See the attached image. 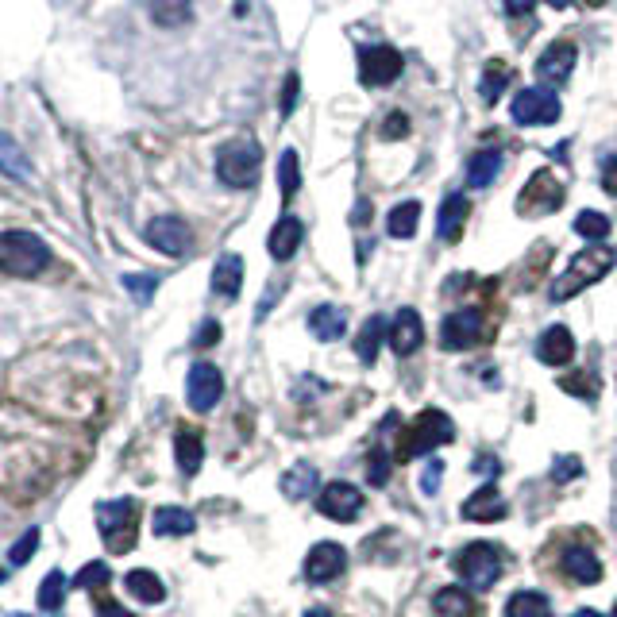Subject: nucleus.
<instances>
[{
	"label": "nucleus",
	"instance_id": "37998d69",
	"mask_svg": "<svg viewBox=\"0 0 617 617\" xmlns=\"http://www.w3.org/2000/svg\"><path fill=\"white\" fill-rule=\"evenodd\" d=\"M440 479H444V459L432 456L421 471V494H436L440 490Z\"/></svg>",
	"mask_w": 617,
	"mask_h": 617
},
{
	"label": "nucleus",
	"instance_id": "aec40b11",
	"mask_svg": "<svg viewBox=\"0 0 617 617\" xmlns=\"http://www.w3.org/2000/svg\"><path fill=\"white\" fill-rule=\"evenodd\" d=\"M301 240H305V228H301V220L297 216H282L278 224H274V232H270V255L278 259V263H286V259H294L297 247H301Z\"/></svg>",
	"mask_w": 617,
	"mask_h": 617
},
{
	"label": "nucleus",
	"instance_id": "ea45409f",
	"mask_svg": "<svg viewBox=\"0 0 617 617\" xmlns=\"http://www.w3.org/2000/svg\"><path fill=\"white\" fill-rule=\"evenodd\" d=\"M124 286H128V294H132L139 305H147V301L155 297L159 278H151V274H124Z\"/></svg>",
	"mask_w": 617,
	"mask_h": 617
},
{
	"label": "nucleus",
	"instance_id": "864d4df0",
	"mask_svg": "<svg viewBox=\"0 0 617 617\" xmlns=\"http://www.w3.org/2000/svg\"><path fill=\"white\" fill-rule=\"evenodd\" d=\"M305 617H332V610H324V606H317V610H309Z\"/></svg>",
	"mask_w": 617,
	"mask_h": 617
},
{
	"label": "nucleus",
	"instance_id": "0eeeda50",
	"mask_svg": "<svg viewBox=\"0 0 617 617\" xmlns=\"http://www.w3.org/2000/svg\"><path fill=\"white\" fill-rule=\"evenodd\" d=\"M510 116L513 124H525V128L556 124L560 120V97H556L552 85H529L510 101Z\"/></svg>",
	"mask_w": 617,
	"mask_h": 617
},
{
	"label": "nucleus",
	"instance_id": "72a5a7b5",
	"mask_svg": "<svg viewBox=\"0 0 617 617\" xmlns=\"http://www.w3.org/2000/svg\"><path fill=\"white\" fill-rule=\"evenodd\" d=\"M193 16V0H151V20L159 27H182Z\"/></svg>",
	"mask_w": 617,
	"mask_h": 617
},
{
	"label": "nucleus",
	"instance_id": "a18cd8bd",
	"mask_svg": "<svg viewBox=\"0 0 617 617\" xmlns=\"http://www.w3.org/2000/svg\"><path fill=\"white\" fill-rule=\"evenodd\" d=\"M579 475H583V463H579L575 456L556 459V463H552V479H556V483H564V479H579Z\"/></svg>",
	"mask_w": 617,
	"mask_h": 617
},
{
	"label": "nucleus",
	"instance_id": "bb28decb",
	"mask_svg": "<svg viewBox=\"0 0 617 617\" xmlns=\"http://www.w3.org/2000/svg\"><path fill=\"white\" fill-rule=\"evenodd\" d=\"M317 483H321L317 467L301 459V463H294V467L286 471V479H282V494H286L290 502H301V498H309V494L317 490Z\"/></svg>",
	"mask_w": 617,
	"mask_h": 617
},
{
	"label": "nucleus",
	"instance_id": "4be33fe9",
	"mask_svg": "<svg viewBox=\"0 0 617 617\" xmlns=\"http://www.w3.org/2000/svg\"><path fill=\"white\" fill-rule=\"evenodd\" d=\"M564 571L575 579V583H583V587H591L602 579V564H598V556H594L587 544H571L564 552Z\"/></svg>",
	"mask_w": 617,
	"mask_h": 617
},
{
	"label": "nucleus",
	"instance_id": "412c9836",
	"mask_svg": "<svg viewBox=\"0 0 617 617\" xmlns=\"http://www.w3.org/2000/svg\"><path fill=\"white\" fill-rule=\"evenodd\" d=\"M240 286H243V259L240 255H220L213 267V294L224 297V301H236L240 297Z\"/></svg>",
	"mask_w": 617,
	"mask_h": 617
},
{
	"label": "nucleus",
	"instance_id": "13d9d810",
	"mask_svg": "<svg viewBox=\"0 0 617 617\" xmlns=\"http://www.w3.org/2000/svg\"><path fill=\"white\" fill-rule=\"evenodd\" d=\"M614 617H617V606H614Z\"/></svg>",
	"mask_w": 617,
	"mask_h": 617
},
{
	"label": "nucleus",
	"instance_id": "a19ab883",
	"mask_svg": "<svg viewBox=\"0 0 617 617\" xmlns=\"http://www.w3.org/2000/svg\"><path fill=\"white\" fill-rule=\"evenodd\" d=\"M35 548H39V529H27L24 537L16 540V544H12V552H8V560H12V564L20 567V564H27V560H31V556H35Z\"/></svg>",
	"mask_w": 617,
	"mask_h": 617
},
{
	"label": "nucleus",
	"instance_id": "58836bf2",
	"mask_svg": "<svg viewBox=\"0 0 617 617\" xmlns=\"http://www.w3.org/2000/svg\"><path fill=\"white\" fill-rule=\"evenodd\" d=\"M108 579H112V571H108L105 560H93V564L81 567V575L74 579V583H78L81 591H105Z\"/></svg>",
	"mask_w": 617,
	"mask_h": 617
},
{
	"label": "nucleus",
	"instance_id": "49530a36",
	"mask_svg": "<svg viewBox=\"0 0 617 617\" xmlns=\"http://www.w3.org/2000/svg\"><path fill=\"white\" fill-rule=\"evenodd\" d=\"M297 89H301V78L286 74V85H282V116H290L297 108Z\"/></svg>",
	"mask_w": 617,
	"mask_h": 617
},
{
	"label": "nucleus",
	"instance_id": "6e6d98bb",
	"mask_svg": "<svg viewBox=\"0 0 617 617\" xmlns=\"http://www.w3.org/2000/svg\"><path fill=\"white\" fill-rule=\"evenodd\" d=\"M575 617H602V614H594V610H579Z\"/></svg>",
	"mask_w": 617,
	"mask_h": 617
},
{
	"label": "nucleus",
	"instance_id": "4c0bfd02",
	"mask_svg": "<svg viewBox=\"0 0 617 617\" xmlns=\"http://www.w3.org/2000/svg\"><path fill=\"white\" fill-rule=\"evenodd\" d=\"M0 162H4V170H8L12 178H27V159H24V151L16 147L12 135H0Z\"/></svg>",
	"mask_w": 617,
	"mask_h": 617
},
{
	"label": "nucleus",
	"instance_id": "7c9ffc66",
	"mask_svg": "<svg viewBox=\"0 0 617 617\" xmlns=\"http://www.w3.org/2000/svg\"><path fill=\"white\" fill-rule=\"evenodd\" d=\"M502 170V151H479L467 162V186L471 189H486Z\"/></svg>",
	"mask_w": 617,
	"mask_h": 617
},
{
	"label": "nucleus",
	"instance_id": "1a4fd4ad",
	"mask_svg": "<svg viewBox=\"0 0 617 617\" xmlns=\"http://www.w3.org/2000/svg\"><path fill=\"white\" fill-rule=\"evenodd\" d=\"M564 205V182L552 174V170H537L525 189H521V197H517V213L521 216H548L556 213Z\"/></svg>",
	"mask_w": 617,
	"mask_h": 617
},
{
	"label": "nucleus",
	"instance_id": "4d7b16f0",
	"mask_svg": "<svg viewBox=\"0 0 617 617\" xmlns=\"http://www.w3.org/2000/svg\"><path fill=\"white\" fill-rule=\"evenodd\" d=\"M4 579H8V571H0V583H4Z\"/></svg>",
	"mask_w": 617,
	"mask_h": 617
},
{
	"label": "nucleus",
	"instance_id": "39448f33",
	"mask_svg": "<svg viewBox=\"0 0 617 617\" xmlns=\"http://www.w3.org/2000/svg\"><path fill=\"white\" fill-rule=\"evenodd\" d=\"M259 162H263L259 143L236 139V143L220 147V155H216V178L232 189H251L259 182Z\"/></svg>",
	"mask_w": 617,
	"mask_h": 617
},
{
	"label": "nucleus",
	"instance_id": "c03bdc74",
	"mask_svg": "<svg viewBox=\"0 0 617 617\" xmlns=\"http://www.w3.org/2000/svg\"><path fill=\"white\" fill-rule=\"evenodd\" d=\"M409 135V116L405 112H390L382 120V139H405Z\"/></svg>",
	"mask_w": 617,
	"mask_h": 617
},
{
	"label": "nucleus",
	"instance_id": "c85d7f7f",
	"mask_svg": "<svg viewBox=\"0 0 617 617\" xmlns=\"http://www.w3.org/2000/svg\"><path fill=\"white\" fill-rule=\"evenodd\" d=\"M510 81H513V70L502 62V58L486 62L483 81H479V97H483L486 105H498V101H502V93L510 89Z\"/></svg>",
	"mask_w": 617,
	"mask_h": 617
},
{
	"label": "nucleus",
	"instance_id": "dca6fc26",
	"mask_svg": "<svg viewBox=\"0 0 617 617\" xmlns=\"http://www.w3.org/2000/svg\"><path fill=\"white\" fill-rule=\"evenodd\" d=\"M537 359L544 367H567L575 359V336H571V328H564V324L544 328L537 340Z\"/></svg>",
	"mask_w": 617,
	"mask_h": 617
},
{
	"label": "nucleus",
	"instance_id": "79ce46f5",
	"mask_svg": "<svg viewBox=\"0 0 617 617\" xmlns=\"http://www.w3.org/2000/svg\"><path fill=\"white\" fill-rule=\"evenodd\" d=\"M560 390H567V394H575V398H587L591 402L594 394V382H591V375H567V378H560Z\"/></svg>",
	"mask_w": 617,
	"mask_h": 617
},
{
	"label": "nucleus",
	"instance_id": "393cba45",
	"mask_svg": "<svg viewBox=\"0 0 617 617\" xmlns=\"http://www.w3.org/2000/svg\"><path fill=\"white\" fill-rule=\"evenodd\" d=\"M151 529H155V537H189V533L197 529V521H193V513H189V510H178V506H162V510H155V521H151Z\"/></svg>",
	"mask_w": 617,
	"mask_h": 617
},
{
	"label": "nucleus",
	"instance_id": "473e14b6",
	"mask_svg": "<svg viewBox=\"0 0 617 617\" xmlns=\"http://www.w3.org/2000/svg\"><path fill=\"white\" fill-rule=\"evenodd\" d=\"M432 606H436V614H444V617H471L475 614V598L463 591V587H444V591L432 598Z\"/></svg>",
	"mask_w": 617,
	"mask_h": 617
},
{
	"label": "nucleus",
	"instance_id": "2f4dec72",
	"mask_svg": "<svg viewBox=\"0 0 617 617\" xmlns=\"http://www.w3.org/2000/svg\"><path fill=\"white\" fill-rule=\"evenodd\" d=\"M506 617H552V602L540 591H517L506 602Z\"/></svg>",
	"mask_w": 617,
	"mask_h": 617
},
{
	"label": "nucleus",
	"instance_id": "7ed1b4c3",
	"mask_svg": "<svg viewBox=\"0 0 617 617\" xmlns=\"http://www.w3.org/2000/svg\"><path fill=\"white\" fill-rule=\"evenodd\" d=\"M97 533H101L108 552H116V556L132 552L135 537H139V502L135 498L97 502Z\"/></svg>",
	"mask_w": 617,
	"mask_h": 617
},
{
	"label": "nucleus",
	"instance_id": "9d476101",
	"mask_svg": "<svg viewBox=\"0 0 617 617\" xmlns=\"http://www.w3.org/2000/svg\"><path fill=\"white\" fill-rule=\"evenodd\" d=\"M143 236H147V243L155 251L170 255V259H182V255H189V247H193V232H189L186 220H178V216H155L143 228Z\"/></svg>",
	"mask_w": 617,
	"mask_h": 617
},
{
	"label": "nucleus",
	"instance_id": "9b49d317",
	"mask_svg": "<svg viewBox=\"0 0 617 617\" xmlns=\"http://www.w3.org/2000/svg\"><path fill=\"white\" fill-rule=\"evenodd\" d=\"M220 394H224V375L216 371L213 363H193L189 367V378H186V402L193 413H209L216 402H220Z\"/></svg>",
	"mask_w": 617,
	"mask_h": 617
},
{
	"label": "nucleus",
	"instance_id": "b1692460",
	"mask_svg": "<svg viewBox=\"0 0 617 617\" xmlns=\"http://www.w3.org/2000/svg\"><path fill=\"white\" fill-rule=\"evenodd\" d=\"M382 340H390V324L382 321V317H367V324H363L359 336H355V355H359V363L371 367V363L378 359Z\"/></svg>",
	"mask_w": 617,
	"mask_h": 617
},
{
	"label": "nucleus",
	"instance_id": "3c124183",
	"mask_svg": "<svg viewBox=\"0 0 617 617\" xmlns=\"http://www.w3.org/2000/svg\"><path fill=\"white\" fill-rule=\"evenodd\" d=\"M537 8V0H506V12L510 16H529Z\"/></svg>",
	"mask_w": 617,
	"mask_h": 617
},
{
	"label": "nucleus",
	"instance_id": "de8ad7c7",
	"mask_svg": "<svg viewBox=\"0 0 617 617\" xmlns=\"http://www.w3.org/2000/svg\"><path fill=\"white\" fill-rule=\"evenodd\" d=\"M598 182H602V189H606L610 197H617V155H610V159L602 162V174H598Z\"/></svg>",
	"mask_w": 617,
	"mask_h": 617
},
{
	"label": "nucleus",
	"instance_id": "f704fd0d",
	"mask_svg": "<svg viewBox=\"0 0 617 617\" xmlns=\"http://www.w3.org/2000/svg\"><path fill=\"white\" fill-rule=\"evenodd\" d=\"M66 575L62 571H51L47 579H43V587H39V610L43 614H54V610H62V602H66Z\"/></svg>",
	"mask_w": 617,
	"mask_h": 617
},
{
	"label": "nucleus",
	"instance_id": "5701e85b",
	"mask_svg": "<svg viewBox=\"0 0 617 617\" xmlns=\"http://www.w3.org/2000/svg\"><path fill=\"white\" fill-rule=\"evenodd\" d=\"M309 332L324 340V344H332V340H340L344 332H348V313L340 309V305H317L313 313H309Z\"/></svg>",
	"mask_w": 617,
	"mask_h": 617
},
{
	"label": "nucleus",
	"instance_id": "5fc2aeb1",
	"mask_svg": "<svg viewBox=\"0 0 617 617\" xmlns=\"http://www.w3.org/2000/svg\"><path fill=\"white\" fill-rule=\"evenodd\" d=\"M548 4H552V8H567V4H571V0H548Z\"/></svg>",
	"mask_w": 617,
	"mask_h": 617
},
{
	"label": "nucleus",
	"instance_id": "cd10ccee",
	"mask_svg": "<svg viewBox=\"0 0 617 617\" xmlns=\"http://www.w3.org/2000/svg\"><path fill=\"white\" fill-rule=\"evenodd\" d=\"M174 456H178L182 475H197L201 463H205V444H201V436H197L193 429H182L178 436H174Z\"/></svg>",
	"mask_w": 617,
	"mask_h": 617
},
{
	"label": "nucleus",
	"instance_id": "c9c22d12",
	"mask_svg": "<svg viewBox=\"0 0 617 617\" xmlns=\"http://www.w3.org/2000/svg\"><path fill=\"white\" fill-rule=\"evenodd\" d=\"M575 232H579L583 240L602 243L606 236H610V216H606V213H594V209H583V213L575 216Z\"/></svg>",
	"mask_w": 617,
	"mask_h": 617
},
{
	"label": "nucleus",
	"instance_id": "a878e982",
	"mask_svg": "<svg viewBox=\"0 0 617 617\" xmlns=\"http://www.w3.org/2000/svg\"><path fill=\"white\" fill-rule=\"evenodd\" d=\"M124 587H128V594H132V598L147 602V606H155V602H162V598H166V587H162V579L155 575V571H147V567H135V571H128V575H124Z\"/></svg>",
	"mask_w": 617,
	"mask_h": 617
},
{
	"label": "nucleus",
	"instance_id": "09e8293b",
	"mask_svg": "<svg viewBox=\"0 0 617 617\" xmlns=\"http://www.w3.org/2000/svg\"><path fill=\"white\" fill-rule=\"evenodd\" d=\"M367 475H371V483H375V486L386 483V475H390V459L382 456V448H378L375 456H371V467H367Z\"/></svg>",
	"mask_w": 617,
	"mask_h": 617
},
{
	"label": "nucleus",
	"instance_id": "f8f14e48",
	"mask_svg": "<svg viewBox=\"0 0 617 617\" xmlns=\"http://www.w3.org/2000/svg\"><path fill=\"white\" fill-rule=\"evenodd\" d=\"M479 336H483V317L475 309L448 313L440 324V348L444 351H467L471 344H479Z\"/></svg>",
	"mask_w": 617,
	"mask_h": 617
},
{
	"label": "nucleus",
	"instance_id": "ddd939ff",
	"mask_svg": "<svg viewBox=\"0 0 617 617\" xmlns=\"http://www.w3.org/2000/svg\"><path fill=\"white\" fill-rule=\"evenodd\" d=\"M344 567H348L344 544L321 540V544H313L309 556H305V579H309V583H332L336 575H344Z\"/></svg>",
	"mask_w": 617,
	"mask_h": 617
},
{
	"label": "nucleus",
	"instance_id": "f257e3e1",
	"mask_svg": "<svg viewBox=\"0 0 617 617\" xmlns=\"http://www.w3.org/2000/svg\"><path fill=\"white\" fill-rule=\"evenodd\" d=\"M614 263H617V255L610 251V247H602V243L575 251V255H571V263L564 267V274L552 282L548 297H552V301H567V297L583 294V290L594 286L598 278H606V274L614 270Z\"/></svg>",
	"mask_w": 617,
	"mask_h": 617
},
{
	"label": "nucleus",
	"instance_id": "20e7f679",
	"mask_svg": "<svg viewBox=\"0 0 617 617\" xmlns=\"http://www.w3.org/2000/svg\"><path fill=\"white\" fill-rule=\"evenodd\" d=\"M448 440H456L452 417L440 413V409H425V413H417V417L409 421V429L402 432V440H398V459L429 456V452H436V448L448 444Z\"/></svg>",
	"mask_w": 617,
	"mask_h": 617
},
{
	"label": "nucleus",
	"instance_id": "f3484780",
	"mask_svg": "<svg viewBox=\"0 0 617 617\" xmlns=\"http://www.w3.org/2000/svg\"><path fill=\"white\" fill-rule=\"evenodd\" d=\"M467 216H471V201L467 193H448L440 201V213H436V236L444 243H456L467 228Z\"/></svg>",
	"mask_w": 617,
	"mask_h": 617
},
{
	"label": "nucleus",
	"instance_id": "8fccbe9b",
	"mask_svg": "<svg viewBox=\"0 0 617 617\" xmlns=\"http://www.w3.org/2000/svg\"><path fill=\"white\" fill-rule=\"evenodd\" d=\"M216 340H220V324L205 321V324H201V332L193 336V348H213Z\"/></svg>",
	"mask_w": 617,
	"mask_h": 617
},
{
	"label": "nucleus",
	"instance_id": "f03ea898",
	"mask_svg": "<svg viewBox=\"0 0 617 617\" xmlns=\"http://www.w3.org/2000/svg\"><path fill=\"white\" fill-rule=\"evenodd\" d=\"M51 267V247L35 232H0V270L12 278H35Z\"/></svg>",
	"mask_w": 617,
	"mask_h": 617
},
{
	"label": "nucleus",
	"instance_id": "6ab92c4d",
	"mask_svg": "<svg viewBox=\"0 0 617 617\" xmlns=\"http://www.w3.org/2000/svg\"><path fill=\"white\" fill-rule=\"evenodd\" d=\"M425 344V324L417 309H398V317L390 321V348L398 355H413V351Z\"/></svg>",
	"mask_w": 617,
	"mask_h": 617
},
{
	"label": "nucleus",
	"instance_id": "a211bd4d",
	"mask_svg": "<svg viewBox=\"0 0 617 617\" xmlns=\"http://www.w3.org/2000/svg\"><path fill=\"white\" fill-rule=\"evenodd\" d=\"M463 517H467V521H483V525L506 517V498H502V490L494 486V479H486V483L463 502Z\"/></svg>",
	"mask_w": 617,
	"mask_h": 617
},
{
	"label": "nucleus",
	"instance_id": "e433bc0d",
	"mask_svg": "<svg viewBox=\"0 0 617 617\" xmlns=\"http://www.w3.org/2000/svg\"><path fill=\"white\" fill-rule=\"evenodd\" d=\"M278 186H282V197L290 201L297 189H301V162H297V151H282V159H278Z\"/></svg>",
	"mask_w": 617,
	"mask_h": 617
},
{
	"label": "nucleus",
	"instance_id": "6e6552de",
	"mask_svg": "<svg viewBox=\"0 0 617 617\" xmlns=\"http://www.w3.org/2000/svg\"><path fill=\"white\" fill-rule=\"evenodd\" d=\"M405 58L402 51H394L390 43H378V47H359V81L367 89H386L402 78Z\"/></svg>",
	"mask_w": 617,
	"mask_h": 617
},
{
	"label": "nucleus",
	"instance_id": "423d86ee",
	"mask_svg": "<svg viewBox=\"0 0 617 617\" xmlns=\"http://www.w3.org/2000/svg\"><path fill=\"white\" fill-rule=\"evenodd\" d=\"M456 571L463 575V583H471L475 591H490L502 575V552L490 540H475L456 556Z\"/></svg>",
	"mask_w": 617,
	"mask_h": 617
},
{
	"label": "nucleus",
	"instance_id": "603ef678",
	"mask_svg": "<svg viewBox=\"0 0 617 617\" xmlns=\"http://www.w3.org/2000/svg\"><path fill=\"white\" fill-rule=\"evenodd\" d=\"M97 617H135V614H128V610H124V606H116V602H101Z\"/></svg>",
	"mask_w": 617,
	"mask_h": 617
},
{
	"label": "nucleus",
	"instance_id": "c756f323",
	"mask_svg": "<svg viewBox=\"0 0 617 617\" xmlns=\"http://www.w3.org/2000/svg\"><path fill=\"white\" fill-rule=\"evenodd\" d=\"M417 224H421V201H402V205H394L390 216H386V232L394 240L417 236Z\"/></svg>",
	"mask_w": 617,
	"mask_h": 617
},
{
	"label": "nucleus",
	"instance_id": "4468645a",
	"mask_svg": "<svg viewBox=\"0 0 617 617\" xmlns=\"http://www.w3.org/2000/svg\"><path fill=\"white\" fill-rule=\"evenodd\" d=\"M317 510L332 521H355L363 513V490L355 483H328L317 498Z\"/></svg>",
	"mask_w": 617,
	"mask_h": 617
},
{
	"label": "nucleus",
	"instance_id": "2eb2a0df",
	"mask_svg": "<svg viewBox=\"0 0 617 617\" xmlns=\"http://www.w3.org/2000/svg\"><path fill=\"white\" fill-rule=\"evenodd\" d=\"M575 58H579V51H575V43H567V39H556L548 51L537 58V74L544 85H564L567 78H571V70H575Z\"/></svg>",
	"mask_w": 617,
	"mask_h": 617
}]
</instances>
